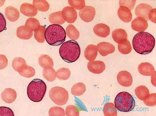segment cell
Segmentation results:
<instances>
[{"mask_svg":"<svg viewBox=\"0 0 156 116\" xmlns=\"http://www.w3.org/2000/svg\"><path fill=\"white\" fill-rule=\"evenodd\" d=\"M117 80L119 83L124 87L130 86L133 84V76L127 71H121L119 72L117 75Z\"/></svg>","mask_w":156,"mask_h":116,"instance_id":"obj_8","label":"cell"},{"mask_svg":"<svg viewBox=\"0 0 156 116\" xmlns=\"http://www.w3.org/2000/svg\"><path fill=\"white\" fill-rule=\"evenodd\" d=\"M49 95L51 101L59 106L65 105L69 99L68 92L61 87L55 86L51 88Z\"/></svg>","mask_w":156,"mask_h":116,"instance_id":"obj_6","label":"cell"},{"mask_svg":"<svg viewBox=\"0 0 156 116\" xmlns=\"http://www.w3.org/2000/svg\"><path fill=\"white\" fill-rule=\"evenodd\" d=\"M0 116H14V114L10 108L1 107H0Z\"/></svg>","mask_w":156,"mask_h":116,"instance_id":"obj_41","label":"cell"},{"mask_svg":"<svg viewBox=\"0 0 156 116\" xmlns=\"http://www.w3.org/2000/svg\"><path fill=\"white\" fill-rule=\"evenodd\" d=\"M93 31L97 36L105 38L109 36L110 29L108 25L104 23H98L94 26Z\"/></svg>","mask_w":156,"mask_h":116,"instance_id":"obj_14","label":"cell"},{"mask_svg":"<svg viewBox=\"0 0 156 116\" xmlns=\"http://www.w3.org/2000/svg\"><path fill=\"white\" fill-rule=\"evenodd\" d=\"M143 101L147 106H155L156 105V93L149 94Z\"/></svg>","mask_w":156,"mask_h":116,"instance_id":"obj_39","label":"cell"},{"mask_svg":"<svg viewBox=\"0 0 156 116\" xmlns=\"http://www.w3.org/2000/svg\"><path fill=\"white\" fill-rule=\"evenodd\" d=\"M40 26L39 21L35 18H29L26 21L25 26L32 31H35Z\"/></svg>","mask_w":156,"mask_h":116,"instance_id":"obj_34","label":"cell"},{"mask_svg":"<svg viewBox=\"0 0 156 116\" xmlns=\"http://www.w3.org/2000/svg\"><path fill=\"white\" fill-rule=\"evenodd\" d=\"M86 87L83 83H79L75 84L71 89V94L76 96H81L85 92Z\"/></svg>","mask_w":156,"mask_h":116,"instance_id":"obj_27","label":"cell"},{"mask_svg":"<svg viewBox=\"0 0 156 116\" xmlns=\"http://www.w3.org/2000/svg\"><path fill=\"white\" fill-rule=\"evenodd\" d=\"M49 20L53 24L62 25L65 22L62 11L51 13L49 16Z\"/></svg>","mask_w":156,"mask_h":116,"instance_id":"obj_23","label":"cell"},{"mask_svg":"<svg viewBox=\"0 0 156 116\" xmlns=\"http://www.w3.org/2000/svg\"><path fill=\"white\" fill-rule=\"evenodd\" d=\"M47 90V85L43 80L34 79L28 86L27 96L33 102H39L43 100Z\"/></svg>","mask_w":156,"mask_h":116,"instance_id":"obj_4","label":"cell"},{"mask_svg":"<svg viewBox=\"0 0 156 116\" xmlns=\"http://www.w3.org/2000/svg\"><path fill=\"white\" fill-rule=\"evenodd\" d=\"M6 22L5 17L1 13V32L4 31L6 28Z\"/></svg>","mask_w":156,"mask_h":116,"instance_id":"obj_45","label":"cell"},{"mask_svg":"<svg viewBox=\"0 0 156 116\" xmlns=\"http://www.w3.org/2000/svg\"><path fill=\"white\" fill-rule=\"evenodd\" d=\"M20 75L26 78H31L33 77L35 74V69L32 67L25 65L21 67L18 70Z\"/></svg>","mask_w":156,"mask_h":116,"instance_id":"obj_25","label":"cell"},{"mask_svg":"<svg viewBox=\"0 0 156 116\" xmlns=\"http://www.w3.org/2000/svg\"><path fill=\"white\" fill-rule=\"evenodd\" d=\"M151 82L153 86L156 87V72L151 76Z\"/></svg>","mask_w":156,"mask_h":116,"instance_id":"obj_46","label":"cell"},{"mask_svg":"<svg viewBox=\"0 0 156 116\" xmlns=\"http://www.w3.org/2000/svg\"><path fill=\"white\" fill-rule=\"evenodd\" d=\"M80 18L86 22H90L93 20L96 15V10L92 6H86L79 13Z\"/></svg>","mask_w":156,"mask_h":116,"instance_id":"obj_7","label":"cell"},{"mask_svg":"<svg viewBox=\"0 0 156 116\" xmlns=\"http://www.w3.org/2000/svg\"><path fill=\"white\" fill-rule=\"evenodd\" d=\"M2 100L7 104H11L16 99L17 93L16 91L12 88H6L1 94Z\"/></svg>","mask_w":156,"mask_h":116,"instance_id":"obj_16","label":"cell"},{"mask_svg":"<svg viewBox=\"0 0 156 116\" xmlns=\"http://www.w3.org/2000/svg\"><path fill=\"white\" fill-rule=\"evenodd\" d=\"M155 39L149 33H137L133 37V45L135 51L141 55L150 53L155 47Z\"/></svg>","mask_w":156,"mask_h":116,"instance_id":"obj_1","label":"cell"},{"mask_svg":"<svg viewBox=\"0 0 156 116\" xmlns=\"http://www.w3.org/2000/svg\"><path fill=\"white\" fill-rule=\"evenodd\" d=\"M117 14L120 19L125 23L130 22L133 18L131 10L125 6H120L118 10Z\"/></svg>","mask_w":156,"mask_h":116,"instance_id":"obj_15","label":"cell"},{"mask_svg":"<svg viewBox=\"0 0 156 116\" xmlns=\"http://www.w3.org/2000/svg\"><path fill=\"white\" fill-rule=\"evenodd\" d=\"M20 10L22 14L28 17L35 16L38 12L37 10L34 5L27 3L22 4Z\"/></svg>","mask_w":156,"mask_h":116,"instance_id":"obj_17","label":"cell"},{"mask_svg":"<svg viewBox=\"0 0 156 116\" xmlns=\"http://www.w3.org/2000/svg\"><path fill=\"white\" fill-rule=\"evenodd\" d=\"M66 114L67 116H79V111L75 105H68L66 108Z\"/></svg>","mask_w":156,"mask_h":116,"instance_id":"obj_40","label":"cell"},{"mask_svg":"<svg viewBox=\"0 0 156 116\" xmlns=\"http://www.w3.org/2000/svg\"><path fill=\"white\" fill-rule=\"evenodd\" d=\"M136 1H120V6H124L127 7L129 10H132L134 8Z\"/></svg>","mask_w":156,"mask_h":116,"instance_id":"obj_42","label":"cell"},{"mask_svg":"<svg viewBox=\"0 0 156 116\" xmlns=\"http://www.w3.org/2000/svg\"><path fill=\"white\" fill-rule=\"evenodd\" d=\"M103 112L105 116H117V111L115 104L112 103H108L104 105Z\"/></svg>","mask_w":156,"mask_h":116,"instance_id":"obj_26","label":"cell"},{"mask_svg":"<svg viewBox=\"0 0 156 116\" xmlns=\"http://www.w3.org/2000/svg\"><path fill=\"white\" fill-rule=\"evenodd\" d=\"M156 9H152L150 12H149L148 18L149 20L154 23H156Z\"/></svg>","mask_w":156,"mask_h":116,"instance_id":"obj_44","label":"cell"},{"mask_svg":"<svg viewBox=\"0 0 156 116\" xmlns=\"http://www.w3.org/2000/svg\"><path fill=\"white\" fill-rule=\"evenodd\" d=\"M71 76V72L69 69L62 68L56 72V76L58 79L65 80L68 79Z\"/></svg>","mask_w":156,"mask_h":116,"instance_id":"obj_35","label":"cell"},{"mask_svg":"<svg viewBox=\"0 0 156 116\" xmlns=\"http://www.w3.org/2000/svg\"><path fill=\"white\" fill-rule=\"evenodd\" d=\"M59 54L62 58L66 62H74L80 57V46L75 40L67 41L61 46L59 49Z\"/></svg>","mask_w":156,"mask_h":116,"instance_id":"obj_2","label":"cell"},{"mask_svg":"<svg viewBox=\"0 0 156 116\" xmlns=\"http://www.w3.org/2000/svg\"><path fill=\"white\" fill-rule=\"evenodd\" d=\"M135 93L139 99L144 101L149 94V91L146 86L141 85L136 88Z\"/></svg>","mask_w":156,"mask_h":116,"instance_id":"obj_28","label":"cell"},{"mask_svg":"<svg viewBox=\"0 0 156 116\" xmlns=\"http://www.w3.org/2000/svg\"><path fill=\"white\" fill-rule=\"evenodd\" d=\"M39 63L40 65L44 68H52L54 65L52 58L47 55H41L39 58Z\"/></svg>","mask_w":156,"mask_h":116,"instance_id":"obj_24","label":"cell"},{"mask_svg":"<svg viewBox=\"0 0 156 116\" xmlns=\"http://www.w3.org/2000/svg\"><path fill=\"white\" fill-rule=\"evenodd\" d=\"M49 115L50 116H66V113L63 108L54 106L50 108Z\"/></svg>","mask_w":156,"mask_h":116,"instance_id":"obj_37","label":"cell"},{"mask_svg":"<svg viewBox=\"0 0 156 116\" xmlns=\"http://www.w3.org/2000/svg\"><path fill=\"white\" fill-rule=\"evenodd\" d=\"M152 9V8L150 5L147 4L142 3L137 5L135 13L137 16L144 18L147 21L149 20V14Z\"/></svg>","mask_w":156,"mask_h":116,"instance_id":"obj_12","label":"cell"},{"mask_svg":"<svg viewBox=\"0 0 156 116\" xmlns=\"http://www.w3.org/2000/svg\"><path fill=\"white\" fill-rule=\"evenodd\" d=\"M45 37L50 45L58 46L62 44L66 38L65 30L60 25H50L46 30Z\"/></svg>","mask_w":156,"mask_h":116,"instance_id":"obj_3","label":"cell"},{"mask_svg":"<svg viewBox=\"0 0 156 116\" xmlns=\"http://www.w3.org/2000/svg\"><path fill=\"white\" fill-rule=\"evenodd\" d=\"M17 36L18 38L23 40L31 39L33 35V31H30L25 26H21L17 28Z\"/></svg>","mask_w":156,"mask_h":116,"instance_id":"obj_22","label":"cell"},{"mask_svg":"<svg viewBox=\"0 0 156 116\" xmlns=\"http://www.w3.org/2000/svg\"><path fill=\"white\" fill-rule=\"evenodd\" d=\"M5 15L8 20L14 22L18 20L20 17V12L18 9L10 6L5 9Z\"/></svg>","mask_w":156,"mask_h":116,"instance_id":"obj_21","label":"cell"},{"mask_svg":"<svg viewBox=\"0 0 156 116\" xmlns=\"http://www.w3.org/2000/svg\"><path fill=\"white\" fill-rule=\"evenodd\" d=\"M118 48L119 52L125 55L130 53L132 50L131 45L128 39L122 43L118 44Z\"/></svg>","mask_w":156,"mask_h":116,"instance_id":"obj_32","label":"cell"},{"mask_svg":"<svg viewBox=\"0 0 156 116\" xmlns=\"http://www.w3.org/2000/svg\"><path fill=\"white\" fill-rule=\"evenodd\" d=\"M115 106L119 111L129 112L132 111L135 106V101L133 96L126 92H120L115 99Z\"/></svg>","mask_w":156,"mask_h":116,"instance_id":"obj_5","label":"cell"},{"mask_svg":"<svg viewBox=\"0 0 156 116\" xmlns=\"http://www.w3.org/2000/svg\"><path fill=\"white\" fill-rule=\"evenodd\" d=\"M33 5L40 11H47L50 8V5L45 0H34Z\"/></svg>","mask_w":156,"mask_h":116,"instance_id":"obj_33","label":"cell"},{"mask_svg":"<svg viewBox=\"0 0 156 116\" xmlns=\"http://www.w3.org/2000/svg\"><path fill=\"white\" fill-rule=\"evenodd\" d=\"M113 40L118 44H120L127 40L128 35L125 30L118 29L114 30L112 33Z\"/></svg>","mask_w":156,"mask_h":116,"instance_id":"obj_18","label":"cell"},{"mask_svg":"<svg viewBox=\"0 0 156 116\" xmlns=\"http://www.w3.org/2000/svg\"><path fill=\"white\" fill-rule=\"evenodd\" d=\"M63 19L67 23H72L76 20L77 17L76 10L71 6H66L63 8L62 11Z\"/></svg>","mask_w":156,"mask_h":116,"instance_id":"obj_9","label":"cell"},{"mask_svg":"<svg viewBox=\"0 0 156 116\" xmlns=\"http://www.w3.org/2000/svg\"><path fill=\"white\" fill-rule=\"evenodd\" d=\"M138 71L141 75L151 76L155 72L154 67L149 63H142L139 65Z\"/></svg>","mask_w":156,"mask_h":116,"instance_id":"obj_19","label":"cell"},{"mask_svg":"<svg viewBox=\"0 0 156 116\" xmlns=\"http://www.w3.org/2000/svg\"><path fill=\"white\" fill-rule=\"evenodd\" d=\"M46 28L44 26H40L39 28L34 31V37L36 40L39 43H43L44 42L45 37Z\"/></svg>","mask_w":156,"mask_h":116,"instance_id":"obj_31","label":"cell"},{"mask_svg":"<svg viewBox=\"0 0 156 116\" xmlns=\"http://www.w3.org/2000/svg\"><path fill=\"white\" fill-rule=\"evenodd\" d=\"M67 36L71 39L77 40L80 37V33L73 25H69L66 29Z\"/></svg>","mask_w":156,"mask_h":116,"instance_id":"obj_29","label":"cell"},{"mask_svg":"<svg viewBox=\"0 0 156 116\" xmlns=\"http://www.w3.org/2000/svg\"><path fill=\"white\" fill-rule=\"evenodd\" d=\"M25 65H27L26 61L22 58H14L12 62V67L17 72H18L20 68Z\"/></svg>","mask_w":156,"mask_h":116,"instance_id":"obj_36","label":"cell"},{"mask_svg":"<svg viewBox=\"0 0 156 116\" xmlns=\"http://www.w3.org/2000/svg\"><path fill=\"white\" fill-rule=\"evenodd\" d=\"M43 74L44 79L49 82L54 81L57 77L56 72L52 67L44 69Z\"/></svg>","mask_w":156,"mask_h":116,"instance_id":"obj_30","label":"cell"},{"mask_svg":"<svg viewBox=\"0 0 156 116\" xmlns=\"http://www.w3.org/2000/svg\"><path fill=\"white\" fill-rule=\"evenodd\" d=\"M98 51L102 56H107L109 54L113 53L115 50L113 44L107 42H101L97 45Z\"/></svg>","mask_w":156,"mask_h":116,"instance_id":"obj_13","label":"cell"},{"mask_svg":"<svg viewBox=\"0 0 156 116\" xmlns=\"http://www.w3.org/2000/svg\"><path fill=\"white\" fill-rule=\"evenodd\" d=\"M98 53L97 46L95 45L90 44L87 46L84 51V57L87 60L93 61L96 58Z\"/></svg>","mask_w":156,"mask_h":116,"instance_id":"obj_20","label":"cell"},{"mask_svg":"<svg viewBox=\"0 0 156 116\" xmlns=\"http://www.w3.org/2000/svg\"><path fill=\"white\" fill-rule=\"evenodd\" d=\"M133 30L138 32H144L148 27L147 21L144 18L138 17L133 19L131 23Z\"/></svg>","mask_w":156,"mask_h":116,"instance_id":"obj_11","label":"cell"},{"mask_svg":"<svg viewBox=\"0 0 156 116\" xmlns=\"http://www.w3.org/2000/svg\"><path fill=\"white\" fill-rule=\"evenodd\" d=\"M87 68L90 72L99 74L104 72L106 68L105 63L101 61H93L88 63Z\"/></svg>","mask_w":156,"mask_h":116,"instance_id":"obj_10","label":"cell"},{"mask_svg":"<svg viewBox=\"0 0 156 116\" xmlns=\"http://www.w3.org/2000/svg\"><path fill=\"white\" fill-rule=\"evenodd\" d=\"M68 1L71 7L76 10H81L85 6L84 0H69Z\"/></svg>","mask_w":156,"mask_h":116,"instance_id":"obj_38","label":"cell"},{"mask_svg":"<svg viewBox=\"0 0 156 116\" xmlns=\"http://www.w3.org/2000/svg\"><path fill=\"white\" fill-rule=\"evenodd\" d=\"M0 69H4L7 67L8 61L7 58L3 55H0Z\"/></svg>","mask_w":156,"mask_h":116,"instance_id":"obj_43","label":"cell"}]
</instances>
